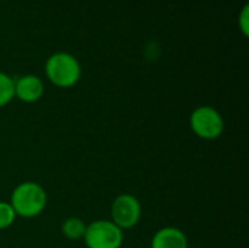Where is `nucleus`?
Here are the masks:
<instances>
[{
    "label": "nucleus",
    "instance_id": "f257e3e1",
    "mask_svg": "<svg viewBox=\"0 0 249 248\" xmlns=\"http://www.w3.org/2000/svg\"><path fill=\"white\" fill-rule=\"evenodd\" d=\"M47 199V191L41 184L35 181H23L13 189L9 203L16 216L32 219L44 212Z\"/></svg>",
    "mask_w": 249,
    "mask_h": 248
},
{
    "label": "nucleus",
    "instance_id": "f03ea898",
    "mask_svg": "<svg viewBox=\"0 0 249 248\" xmlns=\"http://www.w3.org/2000/svg\"><path fill=\"white\" fill-rule=\"evenodd\" d=\"M47 79L57 88L69 89L77 85L82 77V66L79 60L66 51L51 54L44 66Z\"/></svg>",
    "mask_w": 249,
    "mask_h": 248
},
{
    "label": "nucleus",
    "instance_id": "7ed1b4c3",
    "mask_svg": "<svg viewBox=\"0 0 249 248\" xmlns=\"http://www.w3.org/2000/svg\"><path fill=\"white\" fill-rule=\"evenodd\" d=\"M193 133L203 140H216L225 132V120L222 114L210 105L197 107L190 115Z\"/></svg>",
    "mask_w": 249,
    "mask_h": 248
},
{
    "label": "nucleus",
    "instance_id": "20e7f679",
    "mask_svg": "<svg viewBox=\"0 0 249 248\" xmlns=\"http://www.w3.org/2000/svg\"><path fill=\"white\" fill-rule=\"evenodd\" d=\"M83 241L88 248H121L124 231L109 219H98L86 225Z\"/></svg>",
    "mask_w": 249,
    "mask_h": 248
},
{
    "label": "nucleus",
    "instance_id": "39448f33",
    "mask_svg": "<svg viewBox=\"0 0 249 248\" xmlns=\"http://www.w3.org/2000/svg\"><path fill=\"white\" fill-rule=\"evenodd\" d=\"M142 219V205L133 194L124 193L114 199L111 205V219L121 231L134 228Z\"/></svg>",
    "mask_w": 249,
    "mask_h": 248
},
{
    "label": "nucleus",
    "instance_id": "423d86ee",
    "mask_svg": "<svg viewBox=\"0 0 249 248\" xmlns=\"http://www.w3.org/2000/svg\"><path fill=\"white\" fill-rule=\"evenodd\" d=\"M44 95V82L36 75H23L15 79V98L25 104H34Z\"/></svg>",
    "mask_w": 249,
    "mask_h": 248
},
{
    "label": "nucleus",
    "instance_id": "0eeeda50",
    "mask_svg": "<svg viewBox=\"0 0 249 248\" xmlns=\"http://www.w3.org/2000/svg\"><path fill=\"white\" fill-rule=\"evenodd\" d=\"M150 248H190L188 238L179 228L165 227L155 232L150 241Z\"/></svg>",
    "mask_w": 249,
    "mask_h": 248
},
{
    "label": "nucleus",
    "instance_id": "6e6552de",
    "mask_svg": "<svg viewBox=\"0 0 249 248\" xmlns=\"http://www.w3.org/2000/svg\"><path fill=\"white\" fill-rule=\"evenodd\" d=\"M85 231H86V224L80 218H76V216L67 218L61 224V232H63V235L66 238H69V240H73V241L83 240Z\"/></svg>",
    "mask_w": 249,
    "mask_h": 248
},
{
    "label": "nucleus",
    "instance_id": "1a4fd4ad",
    "mask_svg": "<svg viewBox=\"0 0 249 248\" xmlns=\"http://www.w3.org/2000/svg\"><path fill=\"white\" fill-rule=\"evenodd\" d=\"M15 98V79L0 70V108L10 104Z\"/></svg>",
    "mask_w": 249,
    "mask_h": 248
},
{
    "label": "nucleus",
    "instance_id": "9d476101",
    "mask_svg": "<svg viewBox=\"0 0 249 248\" xmlns=\"http://www.w3.org/2000/svg\"><path fill=\"white\" fill-rule=\"evenodd\" d=\"M16 213L9 202H0V231L10 228L15 224Z\"/></svg>",
    "mask_w": 249,
    "mask_h": 248
},
{
    "label": "nucleus",
    "instance_id": "9b49d317",
    "mask_svg": "<svg viewBox=\"0 0 249 248\" xmlns=\"http://www.w3.org/2000/svg\"><path fill=\"white\" fill-rule=\"evenodd\" d=\"M238 25H239V29L241 32L248 37L249 35V4H244L241 13H239V18H238Z\"/></svg>",
    "mask_w": 249,
    "mask_h": 248
},
{
    "label": "nucleus",
    "instance_id": "f8f14e48",
    "mask_svg": "<svg viewBox=\"0 0 249 248\" xmlns=\"http://www.w3.org/2000/svg\"><path fill=\"white\" fill-rule=\"evenodd\" d=\"M193 248H197V247H193Z\"/></svg>",
    "mask_w": 249,
    "mask_h": 248
}]
</instances>
